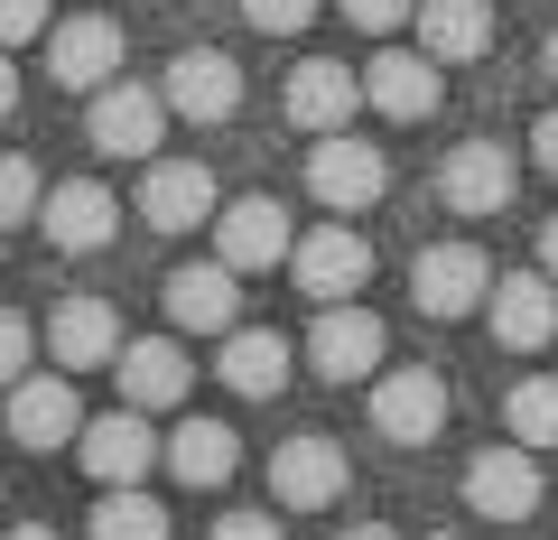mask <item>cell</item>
Returning a JSON list of instances; mask_svg holds the SVG:
<instances>
[{
  "mask_svg": "<svg viewBox=\"0 0 558 540\" xmlns=\"http://www.w3.org/2000/svg\"><path fill=\"white\" fill-rule=\"evenodd\" d=\"M307 187H317V205H336V215H363V205H381V187H391V159H381L373 141H354V131H326V141L307 149Z\"/></svg>",
  "mask_w": 558,
  "mask_h": 540,
  "instance_id": "cell-1",
  "label": "cell"
},
{
  "mask_svg": "<svg viewBox=\"0 0 558 540\" xmlns=\"http://www.w3.org/2000/svg\"><path fill=\"white\" fill-rule=\"evenodd\" d=\"M373 429L391 447H418L447 429V382L428 373V363H391V373H373Z\"/></svg>",
  "mask_w": 558,
  "mask_h": 540,
  "instance_id": "cell-2",
  "label": "cell"
},
{
  "mask_svg": "<svg viewBox=\"0 0 558 540\" xmlns=\"http://www.w3.org/2000/svg\"><path fill=\"white\" fill-rule=\"evenodd\" d=\"M465 503L484 521H531L539 513V447H475L465 457Z\"/></svg>",
  "mask_w": 558,
  "mask_h": 540,
  "instance_id": "cell-3",
  "label": "cell"
},
{
  "mask_svg": "<svg viewBox=\"0 0 558 540\" xmlns=\"http://www.w3.org/2000/svg\"><path fill=\"white\" fill-rule=\"evenodd\" d=\"M84 131H94L102 159H149V149H159V131H168V94L112 75V84L94 94V112H84Z\"/></svg>",
  "mask_w": 558,
  "mask_h": 540,
  "instance_id": "cell-4",
  "label": "cell"
},
{
  "mask_svg": "<svg viewBox=\"0 0 558 540\" xmlns=\"http://www.w3.org/2000/svg\"><path fill=\"white\" fill-rule=\"evenodd\" d=\"M410 299L428 308V317H465V308L494 299V261L475 252V242H428L410 271Z\"/></svg>",
  "mask_w": 558,
  "mask_h": 540,
  "instance_id": "cell-5",
  "label": "cell"
},
{
  "mask_svg": "<svg viewBox=\"0 0 558 540\" xmlns=\"http://www.w3.org/2000/svg\"><path fill=\"white\" fill-rule=\"evenodd\" d=\"M381 345H391V326H381L373 308H354V299H336L317 326H307V363H317L326 382H363V373H381Z\"/></svg>",
  "mask_w": 558,
  "mask_h": 540,
  "instance_id": "cell-6",
  "label": "cell"
},
{
  "mask_svg": "<svg viewBox=\"0 0 558 540\" xmlns=\"http://www.w3.org/2000/svg\"><path fill=\"white\" fill-rule=\"evenodd\" d=\"M84 476H102V494H112V484H140L149 476V466L168 457L159 439H149V410H131V400H121V410H102V420H84Z\"/></svg>",
  "mask_w": 558,
  "mask_h": 540,
  "instance_id": "cell-7",
  "label": "cell"
},
{
  "mask_svg": "<svg viewBox=\"0 0 558 540\" xmlns=\"http://www.w3.org/2000/svg\"><path fill=\"white\" fill-rule=\"evenodd\" d=\"M47 75L75 84V94H102V84L121 75V28L102 20V10H75V20L47 28Z\"/></svg>",
  "mask_w": 558,
  "mask_h": 540,
  "instance_id": "cell-8",
  "label": "cell"
},
{
  "mask_svg": "<svg viewBox=\"0 0 558 540\" xmlns=\"http://www.w3.org/2000/svg\"><path fill=\"white\" fill-rule=\"evenodd\" d=\"M289 280L336 308V299H354V289L373 280V242H363L354 224H326V233H307L299 252H289Z\"/></svg>",
  "mask_w": 558,
  "mask_h": 540,
  "instance_id": "cell-9",
  "label": "cell"
},
{
  "mask_svg": "<svg viewBox=\"0 0 558 540\" xmlns=\"http://www.w3.org/2000/svg\"><path fill=\"white\" fill-rule=\"evenodd\" d=\"M168 112L178 121H233L242 112V65L223 57V47H186L178 65H168Z\"/></svg>",
  "mask_w": 558,
  "mask_h": 540,
  "instance_id": "cell-10",
  "label": "cell"
},
{
  "mask_svg": "<svg viewBox=\"0 0 558 540\" xmlns=\"http://www.w3.org/2000/svg\"><path fill=\"white\" fill-rule=\"evenodd\" d=\"M512 149L502 141H457L438 159V196L457 205V215H502V205H512Z\"/></svg>",
  "mask_w": 558,
  "mask_h": 540,
  "instance_id": "cell-11",
  "label": "cell"
},
{
  "mask_svg": "<svg viewBox=\"0 0 558 540\" xmlns=\"http://www.w3.org/2000/svg\"><path fill=\"white\" fill-rule=\"evenodd\" d=\"M344 447L336 439H279V457H270V494L289 503V513H326V503L344 494Z\"/></svg>",
  "mask_w": 558,
  "mask_h": 540,
  "instance_id": "cell-12",
  "label": "cell"
},
{
  "mask_svg": "<svg viewBox=\"0 0 558 540\" xmlns=\"http://www.w3.org/2000/svg\"><path fill=\"white\" fill-rule=\"evenodd\" d=\"M38 224H47L57 252H102V242L121 233V205H112V187H102V178H65V187H47Z\"/></svg>",
  "mask_w": 558,
  "mask_h": 540,
  "instance_id": "cell-13",
  "label": "cell"
},
{
  "mask_svg": "<svg viewBox=\"0 0 558 540\" xmlns=\"http://www.w3.org/2000/svg\"><path fill=\"white\" fill-rule=\"evenodd\" d=\"M10 439H20V447H65V439H84V400H75V382H65V373H28V382H10Z\"/></svg>",
  "mask_w": 558,
  "mask_h": 540,
  "instance_id": "cell-14",
  "label": "cell"
},
{
  "mask_svg": "<svg viewBox=\"0 0 558 540\" xmlns=\"http://www.w3.org/2000/svg\"><path fill=\"white\" fill-rule=\"evenodd\" d=\"M215 252L233 261V271H279V261L299 252V233H289V215H279L270 196H242L215 215Z\"/></svg>",
  "mask_w": 558,
  "mask_h": 540,
  "instance_id": "cell-15",
  "label": "cell"
},
{
  "mask_svg": "<svg viewBox=\"0 0 558 540\" xmlns=\"http://www.w3.org/2000/svg\"><path fill=\"white\" fill-rule=\"evenodd\" d=\"M363 103H373V112H391V121H428V112L447 103L438 57H410V47L373 57V65H363Z\"/></svg>",
  "mask_w": 558,
  "mask_h": 540,
  "instance_id": "cell-16",
  "label": "cell"
},
{
  "mask_svg": "<svg viewBox=\"0 0 558 540\" xmlns=\"http://www.w3.org/2000/svg\"><path fill=\"white\" fill-rule=\"evenodd\" d=\"M354 103H363V84H354V65H336V57H307L299 75H289V94H279V112L299 121V131H344L354 121Z\"/></svg>",
  "mask_w": 558,
  "mask_h": 540,
  "instance_id": "cell-17",
  "label": "cell"
},
{
  "mask_svg": "<svg viewBox=\"0 0 558 540\" xmlns=\"http://www.w3.org/2000/svg\"><path fill=\"white\" fill-rule=\"evenodd\" d=\"M484 317H494V336L512 345V355H539V345L558 336V289H549V271H521V280H494Z\"/></svg>",
  "mask_w": 558,
  "mask_h": 540,
  "instance_id": "cell-18",
  "label": "cell"
},
{
  "mask_svg": "<svg viewBox=\"0 0 558 540\" xmlns=\"http://www.w3.org/2000/svg\"><path fill=\"white\" fill-rule=\"evenodd\" d=\"M168 326H242V271L233 261H186L168 280Z\"/></svg>",
  "mask_w": 558,
  "mask_h": 540,
  "instance_id": "cell-19",
  "label": "cell"
},
{
  "mask_svg": "<svg viewBox=\"0 0 558 540\" xmlns=\"http://www.w3.org/2000/svg\"><path fill=\"white\" fill-rule=\"evenodd\" d=\"M418 57H438V65H475L494 57V10L484 0H418Z\"/></svg>",
  "mask_w": 558,
  "mask_h": 540,
  "instance_id": "cell-20",
  "label": "cell"
},
{
  "mask_svg": "<svg viewBox=\"0 0 558 540\" xmlns=\"http://www.w3.org/2000/svg\"><path fill=\"white\" fill-rule=\"evenodd\" d=\"M140 215L159 224V233H186V224L215 215V178H205L196 159H149V178H140Z\"/></svg>",
  "mask_w": 558,
  "mask_h": 540,
  "instance_id": "cell-21",
  "label": "cell"
},
{
  "mask_svg": "<svg viewBox=\"0 0 558 540\" xmlns=\"http://www.w3.org/2000/svg\"><path fill=\"white\" fill-rule=\"evenodd\" d=\"M47 345H57L65 373H84V363H121V317H112V299H65L57 317H47Z\"/></svg>",
  "mask_w": 558,
  "mask_h": 540,
  "instance_id": "cell-22",
  "label": "cell"
},
{
  "mask_svg": "<svg viewBox=\"0 0 558 540\" xmlns=\"http://www.w3.org/2000/svg\"><path fill=\"white\" fill-rule=\"evenodd\" d=\"M121 400L131 410H168V400H186V355L168 336H140V345H121Z\"/></svg>",
  "mask_w": 558,
  "mask_h": 540,
  "instance_id": "cell-23",
  "label": "cell"
},
{
  "mask_svg": "<svg viewBox=\"0 0 558 540\" xmlns=\"http://www.w3.org/2000/svg\"><path fill=\"white\" fill-rule=\"evenodd\" d=\"M279 382H289V345H279V326H233V336H223V392L279 400Z\"/></svg>",
  "mask_w": 558,
  "mask_h": 540,
  "instance_id": "cell-24",
  "label": "cell"
},
{
  "mask_svg": "<svg viewBox=\"0 0 558 540\" xmlns=\"http://www.w3.org/2000/svg\"><path fill=\"white\" fill-rule=\"evenodd\" d=\"M233 466H242V439L223 420H178V439H168V476L178 484H233Z\"/></svg>",
  "mask_w": 558,
  "mask_h": 540,
  "instance_id": "cell-25",
  "label": "cell"
},
{
  "mask_svg": "<svg viewBox=\"0 0 558 540\" xmlns=\"http://www.w3.org/2000/svg\"><path fill=\"white\" fill-rule=\"evenodd\" d=\"M94 540H168V503L140 494V484H112L94 503Z\"/></svg>",
  "mask_w": 558,
  "mask_h": 540,
  "instance_id": "cell-26",
  "label": "cell"
},
{
  "mask_svg": "<svg viewBox=\"0 0 558 540\" xmlns=\"http://www.w3.org/2000/svg\"><path fill=\"white\" fill-rule=\"evenodd\" d=\"M502 420H512L521 447H558V373H531L502 392Z\"/></svg>",
  "mask_w": 558,
  "mask_h": 540,
  "instance_id": "cell-27",
  "label": "cell"
},
{
  "mask_svg": "<svg viewBox=\"0 0 558 540\" xmlns=\"http://www.w3.org/2000/svg\"><path fill=\"white\" fill-rule=\"evenodd\" d=\"M38 205H47V187H38V159L0 149V233H10V224H28Z\"/></svg>",
  "mask_w": 558,
  "mask_h": 540,
  "instance_id": "cell-28",
  "label": "cell"
},
{
  "mask_svg": "<svg viewBox=\"0 0 558 540\" xmlns=\"http://www.w3.org/2000/svg\"><path fill=\"white\" fill-rule=\"evenodd\" d=\"M47 326H28L20 308H0V382H28V355H38Z\"/></svg>",
  "mask_w": 558,
  "mask_h": 540,
  "instance_id": "cell-29",
  "label": "cell"
},
{
  "mask_svg": "<svg viewBox=\"0 0 558 540\" xmlns=\"http://www.w3.org/2000/svg\"><path fill=\"white\" fill-rule=\"evenodd\" d=\"M242 20H252L260 38H299V28L317 20V0H242Z\"/></svg>",
  "mask_w": 558,
  "mask_h": 540,
  "instance_id": "cell-30",
  "label": "cell"
},
{
  "mask_svg": "<svg viewBox=\"0 0 558 540\" xmlns=\"http://www.w3.org/2000/svg\"><path fill=\"white\" fill-rule=\"evenodd\" d=\"M47 38V0H0V47H28Z\"/></svg>",
  "mask_w": 558,
  "mask_h": 540,
  "instance_id": "cell-31",
  "label": "cell"
},
{
  "mask_svg": "<svg viewBox=\"0 0 558 540\" xmlns=\"http://www.w3.org/2000/svg\"><path fill=\"white\" fill-rule=\"evenodd\" d=\"M344 20H354V28H410L418 0H344Z\"/></svg>",
  "mask_w": 558,
  "mask_h": 540,
  "instance_id": "cell-32",
  "label": "cell"
},
{
  "mask_svg": "<svg viewBox=\"0 0 558 540\" xmlns=\"http://www.w3.org/2000/svg\"><path fill=\"white\" fill-rule=\"evenodd\" d=\"M205 540H279V521H270V513H223Z\"/></svg>",
  "mask_w": 558,
  "mask_h": 540,
  "instance_id": "cell-33",
  "label": "cell"
},
{
  "mask_svg": "<svg viewBox=\"0 0 558 540\" xmlns=\"http://www.w3.org/2000/svg\"><path fill=\"white\" fill-rule=\"evenodd\" d=\"M531 168H539V178H558V112L531 131Z\"/></svg>",
  "mask_w": 558,
  "mask_h": 540,
  "instance_id": "cell-34",
  "label": "cell"
},
{
  "mask_svg": "<svg viewBox=\"0 0 558 540\" xmlns=\"http://www.w3.org/2000/svg\"><path fill=\"white\" fill-rule=\"evenodd\" d=\"M539 271H549V280H558V215L539 224Z\"/></svg>",
  "mask_w": 558,
  "mask_h": 540,
  "instance_id": "cell-35",
  "label": "cell"
},
{
  "mask_svg": "<svg viewBox=\"0 0 558 540\" xmlns=\"http://www.w3.org/2000/svg\"><path fill=\"white\" fill-rule=\"evenodd\" d=\"M20 103V65H10V47H0V112Z\"/></svg>",
  "mask_w": 558,
  "mask_h": 540,
  "instance_id": "cell-36",
  "label": "cell"
},
{
  "mask_svg": "<svg viewBox=\"0 0 558 540\" xmlns=\"http://www.w3.org/2000/svg\"><path fill=\"white\" fill-rule=\"evenodd\" d=\"M344 540H400V531H391V521H354V531H344Z\"/></svg>",
  "mask_w": 558,
  "mask_h": 540,
  "instance_id": "cell-37",
  "label": "cell"
},
{
  "mask_svg": "<svg viewBox=\"0 0 558 540\" xmlns=\"http://www.w3.org/2000/svg\"><path fill=\"white\" fill-rule=\"evenodd\" d=\"M10 540H57V531H47V521H20V531H10Z\"/></svg>",
  "mask_w": 558,
  "mask_h": 540,
  "instance_id": "cell-38",
  "label": "cell"
},
{
  "mask_svg": "<svg viewBox=\"0 0 558 540\" xmlns=\"http://www.w3.org/2000/svg\"><path fill=\"white\" fill-rule=\"evenodd\" d=\"M549 84H558V28H549Z\"/></svg>",
  "mask_w": 558,
  "mask_h": 540,
  "instance_id": "cell-39",
  "label": "cell"
},
{
  "mask_svg": "<svg viewBox=\"0 0 558 540\" xmlns=\"http://www.w3.org/2000/svg\"><path fill=\"white\" fill-rule=\"evenodd\" d=\"M438 540H457V531H438Z\"/></svg>",
  "mask_w": 558,
  "mask_h": 540,
  "instance_id": "cell-40",
  "label": "cell"
}]
</instances>
